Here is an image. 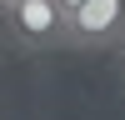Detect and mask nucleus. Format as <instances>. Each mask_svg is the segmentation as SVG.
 I'll return each instance as SVG.
<instances>
[{
  "label": "nucleus",
  "mask_w": 125,
  "mask_h": 120,
  "mask_svg": "<svg viewBox=\"0 0 125 120\" xmlns=\"http://www.w3.org/2000/svg\"><path fill=\"white\" fill-rule=\"evenodd\" d=\"M5 25L20 50H55L70 40V15L55 0H15L5 10Z\"/></svg>",
  "instance_id": "nucleus-1"
},
{
  "label": "nucleus",
  "mask_w": 125,
  "mask_h": 120,
  "mask_svg": "<svg viewBox=\"0 0 125 120\" xmlns=\"http://www.w3.org/2000/svg\"><path fill=\"white\" fill-rule=\"evenodd\" d=\"M55 5H60V10H65V15H75V10H80V5H85V0H55Z\"/></svg>",
  "instance_id": "nucleus-3"
},
{
  "label": "nucleus",
  "mask_w": 125,
  "mask_h": 120,
  "mask_svg": "<svg viewBox=\"0 0 125 120\" xmlns=\"http://www.w3.org/2000/svg\"><path fill=\"white\" fill-rule=\"evenodd\" d=\"M10 5H15V0H0V10H10Z\"/></svg>",
  "instance_id": "nucleus-5"
},
{
  "label": "nucleus",
  "mask_w": 125,
  "mask_h": 120,
  "mask_svg": "<svg viewBox=\"0 0 125 120\" xmlns=\"http://www.w3.org/2000/svg\"><path fill=\"white\" fill-rule=\"evenodd\" d=\"M75 50H110L125 45V0H85L70 15V40Z\"/></svg>",
  "instance_id": "nucleus-2"
},
{
  "label": "nucleus",
  "mask_w": 125,
  "mask_h": 120,
  "mask_svg": "<svg viewBox=\"0 0 125 120\" xmlns=\"http://www.w3.org/2000/svg\"><path fill=\"white\" fill-rule=\"evenodd\" d=\"M120 80H125V45H120Z\"/></svg>",
  "instance_id": "nucleus-4"
}]
</instances>
